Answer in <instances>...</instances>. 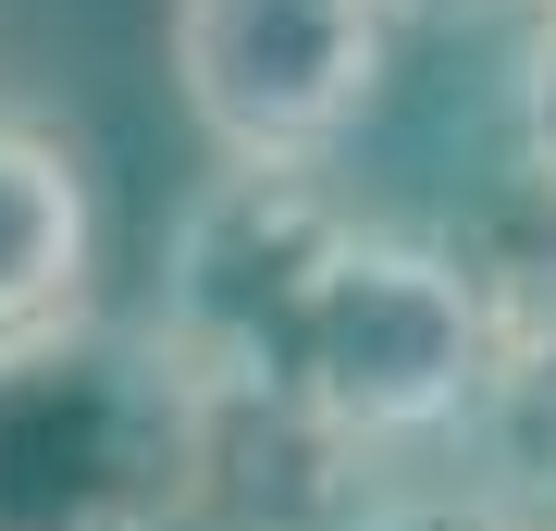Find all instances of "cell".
Segmentation results:
<instances>
[{"mask_svg": "<svg viewBox=\"0 0 556 531\" xmlns=\"http://www.w3.org/2000/svg\"><path fill=\"white\" fill-rule=\"evenodd\" d=\"M149 321L223 408V482L273 457L309 482L298 519H383V470L457 457L482 383V273L309 174H211Z\"/></svg>", "mask_w": 556, "mask_h": 531, "instance_id": "6da1fadb", "label": "cell"}, {"mask_svg": "<svg viewBox=\"0 0 556 531\" xmlns=\"http://www.w3.org/2000/svg\"><path fill=\"white\" fill-rule=\"evenodd\" d=\"M223 494V408L174 334L87 296L0 334V531H186Z\"/></svg>", "mask_w": 556, "mask_h": 531, "instance_id": "7a4b0ae2", "label": "cell"}, {"mask_svg": "<svg viewBox=\"0 0 556 531\" xmlns=\"http://www.w3.org/2000/svg\"><path fill=\"white\" fill-rule=\"evenodd\" d=\"M161 62L223 174H321L383 99L396 0H174Z\"/></svg>", "mask_w": 556, "mask_h": 531, "instance_id": "3957f363", "label": "cell"}, {"mask_svg": "<svg viewBox=\"0 0 556 531\" xmlns=\"http://www.w3.org/2000/svg\"><path fill=\"white\" fill-rule=\"evenodd\" d=\"M457 457L495 494V519L556 507V260L482 273V383L457 420Z\"/></svg>", "mask_w": 556, "mask_h": 531, "instance_id": "277c9868", "label": "cell"}, {"mask_svg": "<svg viewBox=\"0 0 556 531\" xmlns=\"http://www.w3.org/2000/svg\"><path fill=\"white\" fill-rule=\"evenodd\" d=\"M87 273H100V186H87V149L62 137L50 112H13V99H0V334L75 321Z\"/></svg>", "mask_w": 556, "mask_h": 531, "instance_id": "5b68a950", "label": "cell"}, {"mask_svg": "<svg viewBox=\"0 0 556 531\" xmlns=\"http://www.w3.org/2000/svg\"><path fill=\"white\" fill-rule=\"evenodd\" d=\"M519 161H532V186L556 198V13L532 25V50H519Z\"/></svg>", "mask_w": 556, "mask_h": 531, "instance_id": "8992f818", "label": "cell"}, {"mask_svg": "<svg viewBox=\"0 0 556 531\" xmlns=\"http://www.w3.org/2000/svg\"><path fill=\"white\" fill-rule=\"evenodd\" d=\"M408 531H532V519H408Z\"/></svg>", "mask_w": 556, "mask_h": 531, "instance_id": "52a82bcc", "label": "cell"}, {"mask_svg": "<svg viewBox=\"0 0 556 531\" xmlns=\"http://www.w3.org/2000/svg\"><path fill=\"white\" fill-rule=\"evenodd\" d=\"M532 13H556V0H532Z\"/></svg>", "mask_w": 556, "mask_h": 531, "instance_id": "ba28073f", "label": "cell"}]
</instances>
